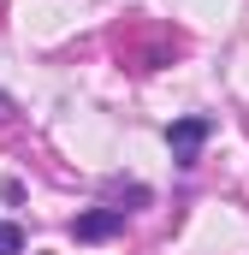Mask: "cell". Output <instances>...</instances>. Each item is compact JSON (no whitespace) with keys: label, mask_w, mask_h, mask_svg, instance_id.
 I'll return each mask as SVG.
<instances>
[{"label":"cell","mask_w":249,"mask_h":255,"mask_svg":"<svg viewBox=\"0 0 249 255\" xmlns=\"http://www.w3.org/2000/svg\"><path fill=\"white\" fill-rule=\"evenodd\" d=\"M208 136H214V119H208V113H184V119L166 125V142H172V160H178V166H196V154H202Z\"/></svg>","instance_id":"obj_1"},{"label":"cell","mask_w":249,"mask_h":255,"mask_svg":"<svg viewBox=\"0 0 249 255\" xmlns=\"http://www.w3.org/2000/svg\"><path fill=\"white\" fill-rule=\"evenodd\" d=\"M124 232V208H83L77 220H71V238L77 244H107V238H119Z\"/></svg>","instance_id":"obj_2"},{"label":"cell","mask_w":249,"mask_h":255,"mask_svg":"<svg viewBox=\"0 0 249 255\" xmlns=\"http://www.w3.org/2000/svg\"><path fill=\"white\" fill-rule=\"evenodd\" d=\"M0 255H24V226L0 220Z\"/></svg>","instance_id":"obj_3"},{"label":"cell","mask_w":249,"mask_h":255,"mask_svg":"<svg viewBox=\"0 0 249 255\" xmlns=\"http://www.w3.org/2000/svg\"><path fill=\"white\" fill-rule=\"evenodd\" d=\"M6 113H12V101H6V95H0V119H6Z\"/></svg>","instance_id":"obj_4"}]
</instances>
